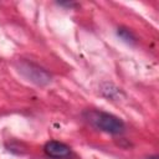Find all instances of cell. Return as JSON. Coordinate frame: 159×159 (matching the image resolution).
Segmentation results:
<instances>
[{
    "label": "cell",
    "instance_id": "5b68a950",
    "mask_svg": "<svg viewBox=\"0 0 159 159\" xmlns=\"http://www.w3.org/2000/svg\"><path fill=\"white\" fill-rule=\"evenodd\" d=\"M106 86H107V88H104V87H102V93L107 97V98H111V99H114L117 96H119L120 94V89H118L117 87H114L113 84H111V83H104Z\"/></svg>",
    "mask_w": 159,
    "mask_h": 159
},
{
    "label": "cell",
    "instance_id": "7a4b0ae2",
    "mask_svg": "<svg viewBox=\"0 0 159 159\" xmlns=\"http://www.w3.org/2000/svg\"><path fill=\"white\" fill-rule=\"evenodd\" d=\"M19 71L22 73V76L27 81H30L37 86H46L51 82V75L35 63H31L27 61H21L20 66H19Z\"/></svg>",
    "mask_w": 159,
    "mask_h": 159
},
{
    "label": "cell",
    "instance_id": "3957f363",
    "mask_svg": "<svg viewBox=\"0 0 159 159\" xmlns=\"http://www.w3.org/2000/svg\"><path fill=\"white\" fill-rule=\"evenodd\" d=\"M43 152L47 157L53 158V159H65L70 157L71 154V148L58 140H50L45 144Z\"/></svg>",
    "mask_w": 159,
    "mask_h": 159
},
{
    "label": "cell",
    "instance_id": "52a82bcc",
    "mask_svg": "<svg viewBox=\"0 0 159 159\" xmlns=\"http://www.w3.org/2000/svg\"><path fill=\"white\" fill-rule=\"evenodd\" d=\"M145 159H158V157H157V155H149V157L145 158Z\"/></svg>",
    "mask_w": 159,
    "mask_h": 159
},
{
    "label": "cell",
    "instance_id": "6da1fadb",
    "mask_svg": "<svg viewBox=\"0 0 159 159\" xmlns=\"http://www.w3.org/2000/svg\"><path fill=\"white\" fill-rule=\"evenodd\" d=\"M83 117L92 127L108 134L118 135L125 130V124L119 117L104 111L88 109L83 113Z\"/></svg>",
    "mask_w": 159,
    "mask_h": 159
},
{
    "label": "cell",
    "instance_id": "277c9868",
    "mask_svg": "<svg viewBox=\"0 0 159 159\" xmlns=\"http://www.w3.org/2000/svg\"><path fill=\"white\" fill-rule=\"evenodd\" d=\"M117 35H118V37H119L122 41H124V42L128 43V45H134V43H137V37H135V35H134L129 29H127V27H118Z\"/></svg>",
    "mask_w": 159,
    "mask_h": 159
},
{
    "label": "cell",
    "instance_id": "8992f818",
    "mask_svg": "<svg viewBox=\"0 0 159 159\" xmlns=\"http://www.w3.org/2000/svg\"><path fill=\"white\" fill-rule=\"evenodd\" d=\"M58 5H61V6H67V7L76 6V4H75V2H58Z\"/></svg>",
    "mask_w": 159,
    "mask_h": 159
}]
</instances>
